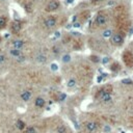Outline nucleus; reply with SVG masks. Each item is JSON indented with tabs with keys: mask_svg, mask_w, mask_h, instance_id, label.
Here are the masks:
<instances>
[{
	"mask_svg": "<svg viewBox=\"0 0 133 133\" xmlns=\"http://www.w3.org/2000/svg\"><path fill=\"white\" fill-rule=\"evenodd\" d=\"M30 98H31V92L30 91H24V92L21 94V99L24 101V102L29 101Z\"/></svg>",
	"mask_w": 133,
	"mask_h": 133,
	"instance_id": "7",
	"label": "nucleus"
},
{
	"mask_svg": "<svg viewBox=\"0 0 133 133\" xmlns=\"http://www.w3.org/2000/svg\"><path fill=\"white\" fill-rule=\"evenodd\" d=\"M70 60H71V56H70L69 54H66V55L62 56V61H64L65 64L66 62H69Z\"/></svg>",
	"mask_w": 133,
	"mask_h": 133,
	"instance_id": "19",
	"label": "nucleus"
},
{
	"mask_svg": "<svg viewBox=\"0 0 133 133\" xmlns=\"http://www.w3.org/2000/svg\"><path fill=\"white\" fill-rule=\"evenodd\" d=\"M95 1H99V0H95Z\"/></svg>",
	"mask_w": 133,
	"mask_h": 133,
	"instance_id": "29",
	"label": "nucleus"
},
{
	"mask_svg": "<svg viewBox=\"0 0 133 133\" xmlns=\"http://www.w3.org/2000/svg\"><path fill=\"white\" fill-rule=\"evenodd\" d=\"M66 127L65 125H58L57 128H56V132L57 133H66Z\"/></svg>",
	"mask_w": 133,
	"mask_h": 133,
	"instance_id": "13",
	"label": "nucleus"
},
{
	"mask_svg": "<svg viewBox=\"0 0 133 133\" xmlns=\"http://www.w3.org/2000/svg\"><path fill=\"white\" fill-rule=\"evenodd\" d=\"M44 24L46 27H48V28H52V27H54L56 25V19L53 18V17H49L45 20Z\"/></svg>",
	"mask_w": 133,
	"mask_h": 133,
	"instance_id": "4",
	"label": "nucleus"
},
{
	"mask_svg": "<svg viewBox=\"0 0 133 133\" xmlns=\"http://www.w3.org/2000/svg\"><path fill=\"white\" fill-rule=\"evenodd\" d=\"M66 86L69 88H73L76 86V80L74 79V78H71V79H69L66 81Z\"/></svg>",
	"mask_w": 133,
	"mask_h": 133,
	"instance_id": "11",
	"label": "nucleus"
},
{
	"mask_svg": "<svg viewBox=\"0 0 133 133\" xmlns=\"http://www.w3.org/2000/svg\"><path fill=\"white\" fill-rule=\"evenodd\" d=\"M5 55H4V54H1V53H0V65H2L3 64V62H4L5 61Z\"/></svg>",
	"mask_w": 133,
	"mask_h": 133,
	"instance_id": "22",
	"label": "nucleus"
},
{
	"mask_svg": "<svg viewBox=\"0 0 133 133\" xmlns=\"http://www.w3.org/2000/svg\"><path fill=\"white\" fill-rule=\"evenodd\" d=\"M74 2V0H66V4H71V3Z\"/></svg>",
	"mask_w": 133,
	"mask_h": 133,
	"instance_id": "25",
	"label": "nucleus"
},
{
	"mask_svg": "<svg viewBox=\"0 0 133 133\" xmlns=\"http://www.w3.org/2000/svg\"><path fill=\"white\" fill-rule=\"evenodd\" d=\"M84 127L85 129H86V131L88 133H93V132H95L97 130V128H98V125L97 123L95 122H92V121H88V122H86L84 124Z\"/></svg>",
	"mask_w": 133,
	"mask_h": 133,
	"instance_id": "2",
	"label": "nucleus"
},
{
	"mask_svg": "<svg viewBox=\"0 0 133 133\" xmlns=\"http://www.w3.org/2000/svg\"><path fill=\"white\" fill-rule=\"evenodd\" d=\"M10 54L13 56H16V57H19L21 55V51L20 50H18V49H11L10 50Z\"/></svg>",
	"mask_w": 133,
	"mask_h": 133,
	"instance_id": "15",
	"label": "nucleus"
},
{
	"mask_svg": "<svg viewBox=\"0 0 133 133\" xmlns=\"http://www.w3.org/2000/svg\"><path fill=\"white\" fill-rule=\"evenodd\" d=\"M55 36H56V38H59L60 37V32H55Z\"/></svg>",
	"mask_w": 133,
	"mask_h": 133,
	"instance_id": "28",
	"label": "nucleus"
},
{
	"mask_svg": "<svg viewBox=\"0 0 133 133\" xmlns=\"http://www.w3.org/2000/svg\"><path fill=\"white\" fill-rule=\"evenodd\" d=\"M16 126H17V128L19 129V130H25L26 129V125H25V123L23 122V121H21V120H18L17 121V123H16Z\"/></svg>",
	"mask_w": 133,
	"mask_h": 133,
	"instance_id": "9",
	"label": "nucleus"
},
{
	"mask_svg": "<svg viewBox=\"0 0 133 133\" xmlns=\"http://www.w3.org/2000/svg\"><path fill=\"white\" fill-rule=\"evenodd\" d=\"M25 133H37V129H36V127H33V126L26 127Z\"/></svg>",
	"mask_w": 133,
	"mask_h": 133,
	"instance_id": "16",
	"label": "nucleus"
},
{
	"mask_svg": "<svg viewBox=\"0 0 133 133\" xmlns=\"http://www.w3.org/2000/svg\"><path fill=\"white\" fill-rule=\"evenodd\" d=\"M103 80V77L102 76H100V77H98V82H101Z\"/></svg>",
	"mask_w": 133,
	"mask_h": 133,
	"instance_id": "26",
	"label": "nucleus"
},
{
	"mask_svg": "<svg viewBox=\"0 0 133 133\" xmlns=\"http://www.w3.org/2000/svg\"><path fill=\"white\" fill-rule=\"evenodd\" d=\"M5 24H6L5 18L0 17V29H1V28H4V27H5Z\"/></svg>",
	"mask_w": 133,
	"mask_h": 133,
	"instance_id": "17",
	"label": "nucleus"
},
{
	"mask_svg": "<svg viewBox=\"0 0 133 133\" xmlns=\"http://www.w3.org/2000/svg\"><path fill=\"white\" fill-rule=\"evenodd\" d=\"M66 98V95L64 93H60L59 95H58V101H60V102H62V101H65Z\"/></svg>",
	"mask_w": 133,
	"mask_h": 133,
	"instance_id": "18",
	"label": "nucleus"
},
{
	"mask_svg": "<svg viewBox=\"0 0 133 133\" xmlns=\"http://www.w3.org/2000/svg\"><path fill=\"white\" fill-rule=\"evenodd\" d=\"M11 29H13L14 31H16V32L20 31V29H21V23H20V22H18V21L14 22L13 24H11Z\"/></svg>",
	"mask_w": 133,
	"mask_h": 133,
	"instance_id": "10",
	"label": "nucleus"
},
{
	"mask_svg": "<svg viewBox=\"0 0 133 133\" xmlns=\"http://www.w3.org/2000/svg\"><path fill=\"white\" fill-rule=\"evenodd\" d=\"M37 60L40 62V64H45V62L47 61V57L44 55V54H38V55L37 56Z\"/></svg>",
	"mask_w": 133,
	"mask_h": 133,
	"instance_id": "12",
	"label": "nucleus"
},
{
	"mask_svg": "<svg viewBox=\"0 0 133 133\" xmlns=\"http://www.w3.org/2000/svg\"><path fill=\"white\" fill-rule=\"evenodd\" d=\"M111 42H112L114 45L120 46V45L123 44L124 38H123V37L121 36L120 33H113V36L111 37Z\"/></svg>",
	"mask_w": 133,
	"mask_h": 133,
	"instance_id": "3",
	"label": "nucleus"
},
{
	"mask_svg": "<svg viewBox=\"0 0 133 133\" xmlns=\"http://www.w3.org/2000/svg\"><path fill=\"white\" fill-rule=\"evenodd\" d=\"M122 82H123L124 84H127V85H129V84H133V81L130 79V78H126V79H123Z\"/></svg>",
	"mask_w": 133,
	"mask_h": 133,
	"instance_id": "20",
	"label": "nucleus"
},
{
	"mask_svg": "<svg viewBox=\"0 0 133 133\" xmlns=\"http://www.w3.org/2000/svg\"><path fill=\"white\" fill-rule=\"evenodd\" d=\"M0 42H1V38H0Z\"/></svg>",
	"mask_w": 133,
	"mask_h": 133,
	"instance_id": "30",
	"label": "nucleus"
},
{
	"mask_svg": "<svg viewBox=\"0 0 133 133\" xmlns=\"http://www.w3.org/2000/svg\"><path fill=\"white\" fill-rule=\"evenodd\" d=\"M112 36H113V33H112V30H111V29H106V30L103 31V37H104L105 38H111Z\"/></svg>",
	"mask_w": 133,
	"mask_h": 133,
	"instance_id": "14",
	"label": "nucleus"
},
{
	"mask_svg": "<svg viewBox=\"0 0 133 133\" xmlns=\"http://www.w3.org/2000/svg\"><path fill=\"white\" fill-rule=\"evenodd\" d=\"M74 27H80L79 23H74Z\"/></svg>",
	"mask_w": 133,
	"mask_h": 133,
	"instance_id": "27",
	"label": "nucleus"
},
{
	"mask_svg": "<svg viewBox=\"0 0 133 133\" xmlns=\"http://www.w3.org/2000/svg\"><path fill=\"white\" fill-rule=\"evenodd\" d=\"M57 69H58V66L56 64H52L51 65V70L52 71H57Z\"/></svg>",
	"mask_w": 133,
	"mask_h": 133,
	"instance_id": "23",
	"label": "nucleus"
},
{
	"mask_svg": "<svg viewBox=\"0 0 133 133\" xmlns=\"http://www.w3.org/2000/svg\"><path fill=\"white\" fill-rule=\"evenodd\" d=\"M45 104H46V101L44 98H42V97H38L37 99L34 100V105L38 108H43L45 106Z\"/></svg>",
	"mask_w": 133,
	"mask_h": 133,
	"instance_id": "5",
	"label": "nucleus"
},
{
	"mask_svg": "<svg viewBox=\"0 0 133 133\" xmlns=\"http://www.w3.org/2000/svg\"><path fill=\"white\" fill-rule=\"evenodd\" d=\"M13 46H14V49L20 50L23 48V46H24V42L21 41V40H16L13 42Z\"/></svg>",
	"mask_w": 133,
	"mask_h": 133,
	"instance_id": "8",
	"label": "nucleus"
},
{
	"mask_svg": "<svg viewBox=\"0 0 133 133\" xmlns=\"http://www.w3.org/2000/svg\"><path fill=\"white\" fill-rule=\"evenodd\" d=\"M110 131H111L110 126H108V125H105L104 129H103V132H104V133H108V132H110Z\"/></svg>",
	"mask_w": 133,
	"mask_h": 133,
	"instance_id": "21",
	"label": "nucleus"
},
{
	"mask_svg": "<svg viewBox=\"0 0 133 133\" xmlns=\"http://www.w3.org/2000/svg\"><path fill=\"white\" fill-rule=\"evenodd\" d=\"M59 6H60L59 1H57V0H52V1H50L48 3V5L46 7V10L53 11V10H56L59 9Z\"/></svg>",
	"mask_w": 133,
	"mask_h": 133,
	"instance_id": "1",
	"label": "nucleus"
},
{
	"mask_svg": "<svg viewBox=\"0 0 133 133\" xmlns=\"http://www.w3.org/2000/svg\"><path fill=\"white\" fill-rule=\"evenodd\" d=\"M108 61H109V57H104V58H103V60H102L103 64H107Z\"/></svg>",
	"mask_w": 133,
	"mask_h": 133,
	"instance_id": "24",
	"label": "nucleus"
},
{
	"mask_svg": "<svg viewBox=\"0 0 133 133\" xmlns=\"http://www.w3.org/2000/svg\"><path fill=\"white\" fill-rule=\"evenodd\" d=\"M96 23L98 25H104L105 23H106V17L102 14L98 15L97 18H96Z\"/></svg>",
	"mask_w": 133,
	"mask_h": 133,
	"instance_id": "6",
	"label": "nucleus"
}]
</instances>
